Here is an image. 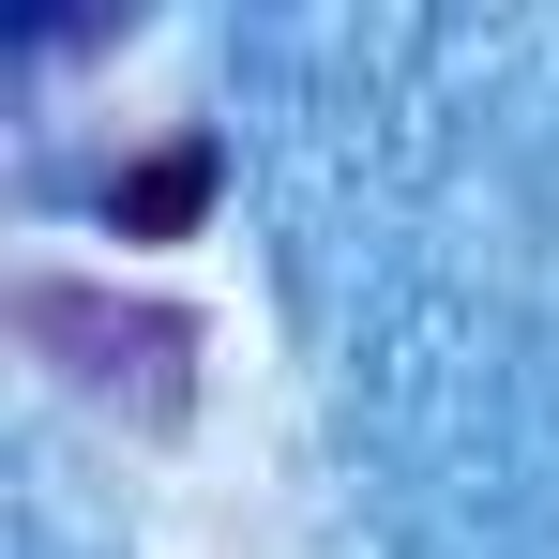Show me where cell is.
<instances>
[{
	"instance_id": "cell-2",
	"label": "cell",
	"mask_w": 559,
	"mask_h": 559,
	"mask_svg": "<svg viewBox=\"0 0 559 559\" xmlns=\"http://www.w3.org/2000/svg\"><path fill=\"white\" fill-rule=\"evenodd\" d=\"M212 182H227V152H212V136H167V152H136V167L106 182V227H121V242H182L197 212H212Z\"/></svg>"
},
{
	"instance_id": "cell-1",
	"label": "cell",
	"mask_w": 559,
	"mask_h": 559,
	"mask_svg": "<svg viewBox=\"0 0 559 559\" xmlns=\"http://www.w3.org/2000/svg\"><path fill=\"white\" fill-rule=\"evenodd\" d=\"M15 333H31V348H76V393H121V378H136V408H152V424H167V408H182V318H106L92 287H61V273H31L15 287Z\"/></svg>"
}]
</instances>
